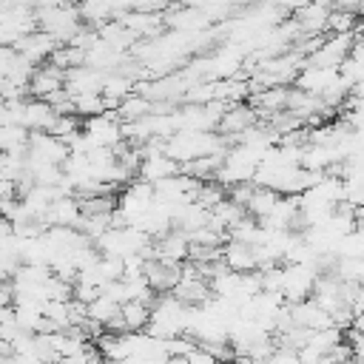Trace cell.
I'll return each mask as SVG.
<instances>
[{
    "label": "cell",
    "instance_id": "1",
    "mask_svg": "<svg viewBox=\"0 0 364 364\" xmlns=\"http://www.w3.org/2000/svg\"><path fill=\"white\" fill-rule=\"evenodd\" d=\"M191 304H185L182 299H176L173 293H156L151 301V318L145 333H151L154 338H173L188 333V321H191Z\"/></svg>",
    "mask_w": 364,
    "mask_h": 364
},
{
    "label": "cell",
    "instance_id": "2",
    "mask_svg": "<svg viewBox=\"0 0 364 364\" xmlns=\"http://www.w3.org/2000/svg\"><path fill=\"white\" fill-rule=\"evenodd\" d=\"M162 151L173 159V162H191L199 156H210V154H225L228 151V139L216 131H173L165 142Z\"/></svg>",
    "mask_w": 364,
    "mask_h": 364
},
{
    "label": "cell",
    "instance_id": "3",
    "mask_svg": "<svg viewBox=\"0 0 364 364\" xmlns=\"http://www.w3.org/2000/svg\"><path fill=\"white\" fill-rule=\"evenodd\" d=\"M34 20H37V28L46 31L57 46L68 43L85 26L80 17V9L74 3H54V0L34 6Z\"/></svg>",
    "mask_w": 364,
    "mask_h": 364
},
{
    "label": "cell",
    "instance_id": "4",
    "mask_svg": "<svg viewBox=\"0 0 364 364\" xmlns=\"http://www.w3.org/2000/svg\"><path fill=\"white\" fill-rule=\"evenodd\" d=\"M316 279H318V267L316 264H290V262H284L282 264V287H279V293H282V299L287 304L310 299Z\"/></svg>",
    "mask_w": 364,
    "mask_h": 364
},
{
    "label": "cell",
    "instance_id": "5",
    "mask_svg": "<svg viewBox=\"0 0 364 364\" xmlns=\"http://www.w3.org/2000/svg\"><path fill=\"white\" fill-rule=\"evenodd\" d=\"M82 131H85L91 148H117L125 139L122 136V119L117 111H102V114L85 117Z\"/></svg>",
    "mask_w": 364,
    "mask_h": 364
},
{
    "label": "cell",
    "instance_id": "6",
    "mask_svg": "<svg viewBox=\"0 0 364 364\" xmlns=\"http://www.w3.org/2000/svg\"><path fill=\"white\" fill-rule=\"evenodd\" d=\"M26 159L28 162H48V165H63L68 159V142L48 134V131H28L26 142Z\"/></svg>",
    "mask_w": 364,
    "mask_h": 364
},
{
    "label": "cell",
    "instance_id": "7",
    "mask_svg": "<svg viewBox=\"0 0 364 364\" xmlns=\"http://www.w3.org/2000/svg\"><path fill=\"white\" fill-rule=\"evenodd\" d=\"M142 276H145V282L151 284V290H154V293H171V290L176 287L179 276H182V264L151 256V259H145Z\"/></svg>",
    "mask_w": 364,
    "mask_h": 364
},
{
    "label": "cell",
    "instance_id": "8",
    "mask_svg": "<svg viewBox=\"0 0 364 364\" xmlns=\"http://www.w3.org/2000/svg\"><path fill=\"white\" fill-rule=\"evenodd\" d=\"M173 173H179V162H173L162 148L142 151V159H139V168H136V179L156 185L159 179H168Z\"/></svg>",
    "mask_w": 364,
    "mask_h": 364
},
{
    "label": "cell",
    "instance_id": "9",
    "mask_svg": "<svg viewBox=\"0 0 364 364\" xmlns=\"http://www.w3.org/2000/svg\"><path fill=\"white\" fill-rule=\"evenodd\" d=\"M60 88H65V71H60L51 63H40L34 65L31 77H28V97L37 100H48L51 94H57Z\"/></svg>",
    "mask_w": 364,
    "mask_h": 364
},
{
    "label": "cell",
    "instance_id": "10",
    "mask_svg": "<svg viewBox=\"0 0 364 364\" xmlns=\"http://www.w3.org/2000/svg\"><path fill=\"white\" fill-rule=\"evenodd\" d=\"M330 9H333V6H327V3H318V0H313V3L301 6L299 11H293V23L299 26L301 37H321V34L327 31Z\"/></svg>",
    "mask_w": 364,
    "mask_h": 364
},
{
    "label": "cell",
    "instance_id": "11",
    "mask_svg": "<svg viewBox=\"0 0 364 364\" xmlns=\"http://www.w3.org/2000/svg\"><path fill=\"white\" fill-rule=\"evenodd\" d=\"M80 216H82L80 199H77L74 193H63V196H57V199L51 202V208L46 210L43 225H46V228H77V225H80Z\"/></svg>",
    "mask_w": 364,
    "mask_h": 364
},
{
    "label": "cell",
    "instance_id": "12",
    "mask_svg": "<svg viewBox=\"0 0 364 364\" xmlns=\"http://www.w3.org/2000/svg\"><path fill=\"white\" fill-rule=\"evenodd\" d=\"M17 54H23L31 65H40V63H48V57H51V51L57 48V43L46 34V31H40V28H34V31H28V34H23L14 46H11Z\"/></svg>",
    "mask_w": 364,
    "mask_h": 364
},
{
    "label": "cell",
    "instance_id": "13",
    "mask_svg": "<svg viewBox=\"0 0 364 364\" xmlns=\"http://www.w3.org/2000/svg\"><path fill=\"white\" fill-rule=\"evenodd\" d=\"M219 259L228 270L233 273H250L259 267L256 262V250L253 245H245V242H236V239H228L222 247H219Z\"/></svg>",
    "mask_w": 364,
    "mask_h": 364
},
{
    "label": "cell",
    "instance_id": "14",
    "mask_svg": "<svg viewBox=\"0 0 364 364\" xmlns=\"http://www.w3.org/2000/svg\"><path fill=\"white\" fill-rule=\"evenodd\" d=\"M188 250H191V245H188V233H185V230L171 228V230H165L162 236L154 239V256H156V259L182 264V262L188 259Z\"/></svg>",
    "mask_w": 364,
    "mask_h": 364
},
{
    "label": "cell",
    "instance_id": "15",
    "mask_svg": "<svg viewBox=\"0 0 364 364\" xmlns=\"http://www.w3.org/2000/svg\"><path fill=\"white\" fill-rule=\"evenodd\" d=\"M336 77H338V68H321V65H307L304 63L299 68L296 80H293V88H299V91H304L310 97H318Z\"/></svg>",
    "mask_w": 364,
    "mask_h": 364
},
{
    "label": "cell",
    "instance_id": "16",
    "mask_svg": "<svg viewBox=\"0 0 364 364\" xmlns=\"http://www.w3.org/2000/svg\"><path fill=\"white\" fill-rule=\"evenodd\" d=\"M253 122H256V111L250 108V102H233V105L225 108V114L219 119V131H222V136H228L233 142Z\"/></svg>",
    "mask_w": 364,
    "mask_h": 364
},
{
    "label": "cell",
    "instance_id": "17",
    "mask_svg": "<svg viewBox=\"0 0 364 364\" xmlns=\"http://www.w3.org/2000/svg\"><path fill=\"white\" fill-rule=\"evenodd\" d=\"M105 71H97L91 65H77L65 71V91L74 94H88V91H102Z\"/></svg>",
    "mask_w": 364,
    "mask_h": 364
},
{
    "label": "cell",
    "instance_id": "18",
    "mask_svg": "<svg viewBox=\"0 0 364 364\" xmlns=\"http://www.w3.org/2000/svg\"><path fill=\"white\" fill-rule=\"evenodd\" d=\"M77 9H80V17L88 28H97V26L117 17V9H114L111 0H80Z\"/></svg>",
    "mask_w": 364,
    "mask_h": 364
},
{
    "label": "cell",
    "instance_id": "19",
    "mask_svg": "<svg viewBox=\"0 0 364 364\" xmlns=\"http://www.w3.org/2000/svg\"><path fill=\"white\" fill-rule=\"evenodd\" d=\"M117 313H119V301H114L108 293H100L97 299H91V301L85 304V318L94 321V324H100L102 330L108 327V321H111Z\"/></svg>",
    "mask_w": 364,
    "mask_h": 364
},
{
    "label": "cell",
    "instance_id": "20",
    "mask_svg": "<svg viewBox=\"0 0 364 364\" xmlns=\"http://www.w3.org/2000/svg\"><path fill=\"white\" fill-rule=\"evenodd\" d=\"M119 316L125 321V330H131V333L145 330L148 327V318H151V304L148 301H136V299L122 301L119 304Z\"/></svg>",
    "mask_w": 364,
    "mask_h": 364
},
{
    "label": "cell",
    "instance_id": "21",
    "mask_svg": "<svg viewBox=\"0 0 364 364\" xmlns=\"http://www.w3.org/2000/svg\"><path fill=\"white\" fill-rule=\"evenodd\" d=\"M279 196H282L279 191L253 185V193H250V199H247V205H245V213H250L253 219H264V216L273 210V205L279 202Z\"/></svg>",
    "mask_w": 364,
    "mask_h": 364
},
{
    "label": "cell",
    "instance_id": "22",
    "mask_svg": "<svg viewBox=\"0 0 364 364\" xmlns=\"http://www.w3.org/2000/svg\"><path fill=\"white\" fill-rule=\"evenodd\" d=\"M26 142H28V131L23 125H14V122H3L0 125V154L26 151Z\"/></svg>",
    "mask_w": 364,
    "mask_h": 364
},
{
    "label": "cell",
    "instance_id": "23",
    "mask_svg": "<svg viewBox=\"0 0 364 364\" xmlns=\"http://www.w3.org/2000/svg\"><path fill=\"white\" fill-rule=\"evenodd\" d=\"M151 108H154V102L148 100V97H142V94H128L119 105H117V114H119V119L122 122H134V119H139V117H145V114H151Z\"/></svg>",
    "mask_w": 364,
    "mask_h": 364
},
{
    "label": "cell",
    "instance_id": "24",
    "mask_svg": "<svg viewBox=\"0 0 364 364\" xmlns=\"http://www.w3.org/2000/svg\"><path fill=\"white\" fill-rule=\"evenodd\" d=\"M71 100H74V114H77L80 119H85V117H94V114H102V111H108V108H105V100H102V94H100V91L74 94Z\"/></svg>",
    "mask_w": 364,
    "mask_h": 364
},
{
    "label": "cell",
    "instance_id": "25",
    "mask_svg": "<svg viewBox=\"0 0 364 364\" xmlns=\"http://www.w3.org/2000/svg\"><path fill=\"white\" fill-rule=\"evenodd\" d=\"M358 26V11L355 9H330V20H327V31L330 34H341V31H355Z\"/></svg>",
    "mask_w": 364,
    "mask_h": 364
},
{
    "label": "cell",
    "instance_id": "26",
    "mask_svg": "<svg viewBox=\"0 0 364 364\" xmlns=\"http://www.w3.org/2000/svg\"><path fill=\"white\" fill-rule=\"evenodd\" d=\"M57 364H105V358L100 355L97 344H85L80 353H74V355H65V358H60Z\"/></svg>",
    "mask_w": 364,
    "mask_h": 364
},
{
    "label": "cell",
    "instance_id": "27",
    "mask_svg": "<svg viewBox=\"0 0 364 364\" xmlns=\"http://www.w3.org/2000/svg\"><path fill=\"white\" fill-rule=\"evenodd\" d=\"M264 364H299V353H296V350H290V347L276 344Z\"/></svg>",
    "mask_w": 364,
    "mask_h": 364
},
{
    "label": "cell",
    "instance_id": "28",
    "mask_svg": "<svg viewBox=\"0 0 364 364\" xmlns=\"http://www.w3.org/2000/svg\"><path fill=\"white\" fill-rule=\"evenodd\" d=\"M185 364H222V361H219L213 353H208L202 344H196V347L185 355Z\"/></svg>",
    "mask_w": 364,
    "mask_h": 364
},
{
    "label": "cell",
    "instance_id": "29",
    "mask_svg": "<svg viewBox=\"0 0 364 364\" xmlns=\"http://www.w3.org/2000/svg\"><path fill=\"white\" fill-rule=\"evenodd\" d=\"M347 57L364 65V37H355V43L350 46V54H347Z\"/></svg>",
    "mask_w": 364,
    "mask_h": 364
},
{
    "label": "cell",
    "instance_id": "30",
    "mask_svg": "<svg viewBox=\"0 0 364 364\" xmlns=\"http://www.w3.org/2000/svg\"><path fill=\"white\" fill-rule=\"evenodd\" d=\"M276 6H282L284 11H299L301 6H307V3H313V0H273Z\"/></svg>",
    "mask_w": 364,
    "mask_h": 364
},
{
    "label": "cell",
    "instance_id": "31",
    "mask_svg": "<svg viewBox=\"0 0 364 364\" xmlns=\"http://www.w3.org/2000/svg\"><path fill=\"white\" fill-rule=\"evenodd\" d=\"M358 31H361V37H364V17H358Z\"/></svg>",
    "mask_w": 364,
    "mask_h": 364
}]
</instances>
